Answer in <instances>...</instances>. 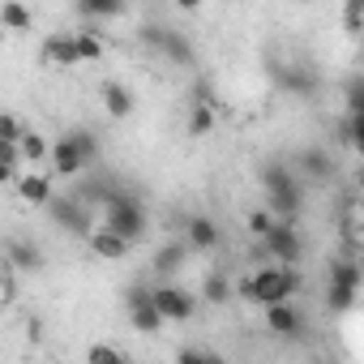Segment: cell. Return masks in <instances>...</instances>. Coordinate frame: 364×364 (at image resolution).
Masks as SVG:
<instances>
[{
	"label": "cell",
	"instance_id": "obj_17",
	"mask_svg": "<svg viewBox=\"0 0 364 364\" xmlns=\"http://www.w3.org/2000/svg\"><path fill=\"white\" fill-rule=\"evenodd\" d=\"M43 60L56 65V69H73L77 65V52H73V35H52L43 43Z\"/></svg>",
	"mask_w": 364,
	"mask_h": 364
},
{
	"label": "cell",
	"instance_id": "obj_4",
	"mask_svg": "<svg viewBox=\"0 0 364 364\" xmlns=\"http://www.w3.org/2000/svg\"><path fill=\"white\" fill-rule=\"evenodd\" d=\"M262 185L270 193V210L274 215H300L304 206V189H300V176L287 163H266L262 167Z\"/></svg>",
	"mask_w": 364,
	"mask_h": 364
},
{
	"label": "cell",
	"instance_id": "obj_26",
	"mask_svg": "<svg viewBox=\"0 0 364 364\" xmlns=\"http://www.w3.org/2000/svg\"><path fill=\"white\" fill-rule=\"evenodd\" d=\"M124 9L120 5H112V0H86V5H77V18H86V22H95V18H120Z\"/></svg>",
	"mask_w": 364,
	"mask_h": 364
},
{
	"label": "cell",
	"instance_id": "obj_15",
	"mask_svg": "<svg viewBox=\"0 0 364 364\" xmlns=\"http://www.w3.org/2000/svg\"><path fill=\"white\" fill-rule=\"evenodd\" d=\"M296 171H304L309 180H326V176L334 171V163H330V150H317V146L300 150V154H296Z\"/></svg>",
	"mask_w": 364,
	"mask_h": 364
},
{
	"label": "cell",
	"instance_id": "obj_6",
	"mask_svg": "<svg viewBox=\"0 0 364 364\" xmlns=\"http://www.w3.org/2000/svg\"><path fill=\"white\" fill-rule=\"evenodd\" d=\"M141 39H146L150 48H159L171 65H193V60H198L193 39H189L185 31H171V26H146V31H141Z\"/></svg>",
	"mask_w": 364,
	"mask_h": 364
},
{
	"label": "cell",
	"instance_id": "obj_3",
	"mask_svg": "<svg viewBox=\"0 0 364 364\" xmlns=\"http://www.w3.org/2000/svg\"><path fill=\"white\" fill-rule=\"evenodd\" d=\"M103 228L107 232H116L124 245H137L141 236H146V206H141V198L137 193H124V189H116L112 198H107V206H103Z\"/></svg>",
	"mask_w": 364,
	"mask_h": 364
},
{
	"label": "cell",
	"instance_id": "obj_16",
	"mask_svg": "<svg viewBox=\"0 0 364 364\" xmlns=\"http://www.w3.org/2000/svg\"><path fill=\"white\" fill-rule=\"evenodd\" d=\"M9 266L22 270V274L43 270V253H39V245H35V240H14V245H9Z\"/></svg>",
	"mask_w": 364,
	"mask_h": 364
},
{
	"label": "cell",
	"instance_id": "obj_20",
	"mask_svg": "<svg viewBox=\"0 0 364 364\" xmlns=\"http://www.w3.org/2000/svg\"><path fill=\"white\" fill-rule=\"evenodd\" d=\"M202 300H206V304H228V300H232V283H228L223 270H210V274L202 279Z\"/></svg>",
	"mask_w": 364,
	"mask_h": 364
},
{
	"label": "cell",
	"instance_id": "obj_7",
	"mask_svg": "<svg viewBox=\"0 0 364 364\" xmlns=\"http://www.w3.org/2000/svg\"><path fill=\"white\" fill-rule=\"evenodd\" d=\"M257 245L266 249V257H274V266H296L300 253H304V240H300L296 223H274Z\"/></svg>",
	"mask_w": 364,
	"mask_h": 364
},
{
	"label": "cell",
	"instance_id": "obj_18",
	"mask_svg": "<svg viewBox=\"0 0 364 364\" xmlns=\"http://www.w3.org/2000/svg\"><path fill=\"white\" fill-rule=\"evenodd\" d=\"M103 107H107V116H112V120L133 116V90H129V86H120V82H107V86H103Z\"/></svg>",
	"mask_w": 364,
	"mask_h": 364
},
{
	"label": "cell",
	"instance_id": "obj_22",
	"mask_svg": "<svg viewBox=\"0 0 364 364\" xmlns=\"http://www.w3.org/2000/svg\"><path fill=\"white\" fill-rule=\"evenodd\" d=\"M330 287H347V291H360V266H355L351 257L334 262V266H330Z\"/></svg>",
	"mask_w": 364,
	"mask_h": 364
},
{
	"label": "cell",
	"instance_id": "obj_30",
	"mask_svg": "<svg viewBox=\"0 0 364 364\" xmlns=\"http://www.w3.org/2000/svg\"><path fill=\"white\" fill-rule=\"evenodd\" d=\"M355 296H360V291H347V287H330V283H326V304H330L334 313H347V309L355 304Z\"/></svg>",
	"mask_w": 364,
	"mask_h": 364
},
{
	"label": "cell",
	"instance_id": "obj_21",
	"mask_svg": "<svg viewBox=\"0 0 364 364\" xmlns=\"http://www.w3.org/2000/svg\"><path fill=\"white\" fill-rule=\"evenodd\" d=\"M0 26L14 31V35H22V31L35 26V14H31L26 5H0Z\"/></svg>",
	"mask_w": 364,
	"mask_h": 364
},
{
	"label": "cell",
	"instance_id": "obj_8",
	"mask_svg": "<svg viewBox=\"0 0 364 364\" xmlns=\"http://www.w3.org/2000/svg\"><path fill=\"white\" fill-rule=\"evenodd\" d=\"M124 313H129L137 334H159L163 330V317L154 313V300H150V283H133L124 291Z\"/></svg>",
	"mask_w": 364,
	"mask_h": 364
},
{
	"label": "cell",
	"instance_id": "obj_12",
	"mask_svg": "<svg viewBox=\"0 0 364 364\" xmlns=\"http://www.w3.org/2000/svg\"><path fill=\"white\" fill-rule=\"evenodd\" d=\"M219 223L215 219H206V215H193L189 223H185V245H189V253L198 249V253H210V249H219Z\"/></svg>",
	"mask_w": 364,
	"mask_h": 364
},
{
	"label": "cell",
	"instance_id": "obj_9",
	"mask_svg": "<svg viewBox=\"0 0 364 364\" xmlns=\"http://www.w3.org/2000/svg\"><path fill=\"white\" fill-rule=\"evenodd\" d=\"M48 215H52L56 228H65V232H73V236H90V210H86L77 198H52V202H48Z\"/></svg>",
	"mask_w": 364,
	"mask_h": 364
},
{
	"label": "cell",
	"instance_id": "obj_1",
	"mask_svg": "<svg viewBox=\"0 0 364 364\" xmlns=\"http://www.w3.org/2000/svg\"><path fill=\"white\" fill-rule=\"evenodd\" d=\"M296 291H300V274H296V266H262V270H253V274L240 279V296H245L253 309L287 304Z\"/></svg>",
	"mask_w": 364,
	"mask_h": 364
},
{
	"label": "cell",
	"instance_id": "obj_29",
	"mask_svg": "<svg viewBox=\"0 0 364 364\" xmlns=\"http://www.w3.org/2000/svg\"><path fill=\"white\" fill-rule=\"evenodd\" d=\"M360 137H364V112L360 116H347L343 129H338V141L343 146H360Z\"/></svg>",
	"mask_w": 364,
	"mask_h": 364
},
{
	"label": "cell",
	"instance_id": "obj_25",
	"mask_svg": "<svg viewBox=\"0 0 364 364\" xmlns=\"http://www.w3.org/2000/svg\"><path fill=\"white\" fill-rule=\"evenodd\" d=\"M215 129V107L210 103H193V112H189V137H206Z\"/></svg>",
	"mask_w": 364,
	"mask_h": 364
},
{
	"label": "cell",
	"instance_id": "obj_31",
	"mask_svg": "<svg viewBox=\"0 0 364 364\" xmlns=\"http://www.w3.org/2000/svg\"><path fill=\"white\" fill-rule=\"evenodd\" d=\"M360 112H364V82L351 77L347 82V116H360Z\"/></svg>",
	"mask_w": 364,
	"mask_h": 364
},
{
	"label": "cell",
	"instance_id": "obj_24",
	"mask_svg": "<svg viewBox=\"0 0 364 364\" xmlns=\"http://www.w3.org/2000/svg\"><path fill=\"white\" fill-rule=\"evenodd\" d=\"M279 77H283V86H287V90H296V95H304V99L317 90V77H313L309 69H283Z\"/></svg>",
	"mask_w": 364,
	"mask_h": 364
},
{
	"label": "cell",
	"instance_id": "obj_36",
	"mask_svg": "<svg viewBox=\"0 0 364 364\" xmlns=\"http://www.w3.org/2000/svg\"><path fill=\"white\" fill-rule=\"evenodd\" d=\"M206 364H228V360H223V355H210V351H206Z\"/></svg>",
	"mask_w": 364,
	"mask_h": 364
},
{
	"label": "cell",
	"instance_id": "obj_11",
	"mask_svg": "<svg viewBox=\"0 0 364 364\" xmlns=\"http://www.w3.org/2000/svg\"><path fill=\"white\" fill-rule=\"evenodd\" d=\"M18 193H22V202L26 206H43L48 210V202L56 198V189H52V176H39V171H18Z\"/></svg>",
	"mask_w": 364,
	"mask_h": 364
},
{
	"label": "cell",
	"instance_id": "obj_28",
	"mask_svg": "<svg viewBox=\"0 0 364 364\" xmlns=\"http://www.w3.org/2000/svg\"><path fill=\"white\" fill-rule=\"evenodd\" d=\"M26 133V124L14 116V112H0V146H18Z\"/></svg>",
	"mask_w": 364,
	"mask_h": 364
},
{
	"label": "cell",
	"instance_id": "obj_14",
	"mask_svg": "<svg viewBox=\"0 0 364 364\" xmlns=\"http://www.w3.org/2000/svg\"><path fill=\"white\" fill-rule=\"evenodd\" d=\"M129 249L133 245H124L116 232H107V228H99V232H90V253L95 257H103V262H124L129 257Z\"/></svg>",
	"mask_w": 364,
	"mask_h": 364
},
{
	"label": "cell",
	"instance_id": "obj_10",
	"mask_svg": "<svg viewBox=\"0 0 364 364\" xmlns=\"http://www.w3.org/2000/svg\"><path fill=\"white\" fill-rule=\"evenodd\" d=\"M266 313V326H270V334H279V338H300L304 334V313L287 300V304H270V309H262Z\"/></svg>",
	"mask_w": 364,
	"mask_h": 364
},
{
	"label": "cell",
	"instance_id": "obj_13",
	"mask_svg": "<svg viewBox=\"0 0 364 364\" xmlns=\"http://www.w3.org/2000/svg\"><path fill=\"white\" fill-rule=\"evenodd\" d=\"M185 262H189V245H185V240H167V245H159L154 257H150L154 274H163V279L180 274V270H185Z\"/></svg>",
	"mask_w": 364,
	"mask_h": 364
},
{
	"label": "cell",
	"instance_id": "obj_23",
	"mask_svg": "<svg viewBox=\"0 0 364 364\" xmlns=\"http://www.w3.org/2000/svg\"><path fill=\"white\" fill-rule=\"evenodd\" d=\"M18 150H22V163H43L52 146L43 141V133H35V129H26V133H22V141H18Z\"/></svg>",
	"mask_w": 364,
	"mask_h": 364
},
{
	"label": "cell",
	"instance_id": "obj_27",
	"mask_svg": "<svg viewBox=\"0 0 364 364\" xmlns=\"http://www.w3.org/2000/svg\"><path fill=\"white\" fill-rule=\"evenodd\" d=\"M86 364H129V360H124V351H120V347H112V343H90Z\"/></svg>",
	"mask_w": 364,
	"mask_h": 364
},
{
	"label": "cell",
	"instance_id": "obj_5",
	"mask_svg": "<svg viewBox=\"0 0 364 364\" xmlns=\"http://www.w3.org/2000/svg\"><path fill=\"white\" fill-rule=\"evenodd\" d=\"M150 300L163 321H189L198 313V296L180 283H150Z\"/></svg>",
	"mask_w": 364,
	"mask_h": 364
},
{
	"label": "cell",
	"instance_id": "obj_2",
	"mask_svg": "<svg viewBox=\"0 0 364 364\" xmlns=\"http://www.w3.org/2000/svg\"><path fill=\"white\" fill-rule=\"evenodd\" d=\"M48 159H52V171H56L60 180H77V176L99 159V141H95V133L73 129V133L56 137V146L48 150Z\"/></svg>",
	"mask_w": 364,
	"mask_h": 364
},
{
	"label": "cell",
	"instance_id": "obj_34",
	"mask_svg": "<svg viewBox=\"0 0 364 364\" xmlns=\"http://www.w3.org/2000/svg\"><path fill=\"white\" fill-rule=\"evenodd\" d=\"M360 18H364V5H360V0H351V5H347V31L351 35L360 31Z\"/></svg>",
	"mask_w": 364,
	"mask_h": 364
},
{
	"label": "cell",
	"instance_id": "obj_33",
	"mask_svg": "<svg viewBox=\"0 0 364 364\" xmlns=\"http://www.w3.org/2000/svg\"><path fill=\"white\" fill-rule=\"evenodd\" d=\"M176 364H206V351H198V347H180V351H176Z\"/></svg>",
	"mask_w": 364,
	"mask_h": 364
},
{
	"label": "cell",
	"instance_id": "obj_19",
	"mask_svg": "<svg viewBox=\"0 0 364 364\" xmlns=\"http://www.w3.org/2000/svg\"><path fill=\"white\" fill-rule=\"evenodd\" d=\"M73 52H77V65H95V60H103V39L95 35V31H73Z\"/></svg>",
	"mask_w": 364,
	"mask_h": 364
},
{
	"label": "cell",
	"instance_id": "obj_32",
	"mask_svg": "<svg viewBox=\"0 0 364 364\" xmlns=\"http://www.w3.org/2000/svg\"><path fill=\"white\" fill-rule=\"evenodd\" d=\"M270 228H274V215H270V210H253V215H249V232H253L257 240H262Z\"/></svg>",
	"mask_w": 364,
	"mask_h": 364
},
{
	"label": "cell",
	"instance_id": "obj_35",
	"mask_svg": "<svg viewBox=\"0 0 364 364\" xmlns=\"http://www.w3.org/2000/svg\"><path fill=\"white\" fill-rule=\"evenodd\" d=\"M14 180H18V171H14V167H5V163H0V185H14Z\"/></svg>",
	"mask_w": 364,
	"mask_h": 364
}]
</instances>
